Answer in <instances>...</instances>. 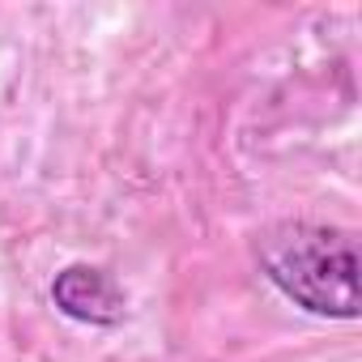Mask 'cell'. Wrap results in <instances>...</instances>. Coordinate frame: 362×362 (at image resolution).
<instances>
[{"label": "cell", "mask_w": 362, "mask_h": 362, "mask_svg": "<svg viewBox=\"0 0 362 362\" xmlns=\"http://www.w3.org/2000/svg\"><path fill=\"white\" fill-rule=\"evenodd\" d=\"M52 303L77 320V324H119L124 320V290L111 281V273L90 264H69L52 281Z\"/></svg>", "instance_id": "7a4b0ae2"}, {"label": "cell", "mask_w": 362, "mask_h": 362, "mask_svg": "<svg viewBox=\"0 0 362 362\" xmlns=\"http://www.w3.org/2000/svg\"><path fill=\"white\" fill-rule=\"evenodd\" d=\"M264 277L298 311L320 320H358V243L349 230L320 222H281L256 243Z\"/></svg>", "instance_id": "6da1fadb"}]
</instances>
